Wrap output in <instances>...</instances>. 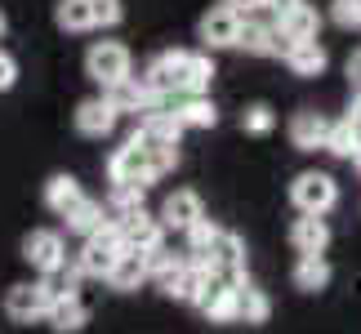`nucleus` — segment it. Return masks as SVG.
Returning <instances> with one entry per match:
<instances>
[{
    "label": "nucleus",
    "instance_id": "1",
    "mask_svg": "<svg viewBox=\"0 0 361 334\" xmlns=\"http://www.w3.org/2000/svg\"><path fill=\"white\" fill-rule=\"evenodd\" d=\"M85 72H90V80H99L103 94H107V89H116L121 80L134 76V54L125 49L121 40H94L90 54H85Z\"/></svg>",
    "mask_w": 361,
    "mask_h": 334
},
{
    "label": "nucleus",
    "instance_id": "2",
    "mask_svg": "<svg viewBox=\"0 0 361 334\" xmlns=\"http://www.w3.org/2000/svg\"><path fill=\"white\" fill-rule=\"evenodd\" d=\"M290 201H295L299 214L326 218L339 205V183L322 170H303V174H295V183H290Z\"/></svg>",
    "mask_w": 361,
    "mask_h": 334
},
{
    "label": "nucleus",
    "instance_id": "3",
    "mask_svg": "<svg viewBox=\"0 0 361 334\" xmlns=\"http://www.w3.org/2000/svg\"><path fill=\"white\" fill-rule=\"evenodd\" d=\"M107 178H112V187H143V192H147V183H157V178H152L147 147L138 143L134 134L125 138L112 156H107Z\"/></svg>",
    "mask_w": 361,
    "mask_h": 334
},
{
    "label": "nucleus",
    "instance_id": "4",
    "mask_svg": "<svg viewBox=\"0 0 361 334\" xmlns=\"http://www.w3.org/2000/svg\"><path fill=\"white\" fill-rule=\"evenodd\" d=\"M121 254H125V249H121V232L112 228V223H103L94 236H85V245H80V254H76V272L80 276H107Z\"/></svg>",
    "mask_w": 361,
    "mask_h": 334
},
{
    "label": "nucleus",
    "instance_id": "5",
    "mask_svg": "<svg viewBox=\"0 0 361 334\" xmlns=\"http://www.w3.org/2000/svg\"><path fill=\"white\" fill-rule=\"evenodd\" d=\"M272 32H276V54H286L290 45H308V40L322 36V13L312 5H295L286 18H276Z\"/></svg>",
    "mask_w": 361,
    "mask_h": 334
},
{
    "label": "nucleus",
    "instance_id": "6",
    "mask_svg": "<svg viewBox=\"0 0 361 334\" xmlns=\"http://www.w3.org/2000/svg\"><path fill=\"white\" fill-rule=\"evenodd\" d=\"M23 259L32 263L40 276H49L54 268H63V263H67V245H63V236H59V232L36 228V232H27V236H23Z\"/></svg>",
    "mask_w": 361,
    "mask_h": 334
},
{
    "label": "nucleus",
    "instance_id": "7",
    "mask_svg": "<svg viewBox=\"0 0 361 334\" xmlns=\"http://www.w3.org/2000/svg\"><path fill=\"white\" fill-rule=\"evenodd\" d=\"M45 312H49V299L40 295L36 281H18V285L5 290V316L9 321L32 326V321H45Z\"/></svg>",
    "mask_w": 361,
    "mask_h": 334
},
{
    "label": "nucleus",
    "instance_id": "8",
    "mask_svg": "<svg viewBox=\"0 0 361 334\" xmlns=\"http://www.w3.org/2000/svg\"><path fill=\"white\" fill-rule=\"evenodd\" d=\"M121 249L125 254H152L157 245H165V228L157 223V214H147V210H138L130 223H121Z\"/></svg>",
    "mask_w": 361,
    "mask_h": 334
},
{
    "label": "nucleus",
    "instance_id": "9",
    "mask_svg": "<svg viewBox=\"0 0 361 334\" xmlns=\"http://www.w3.org/2000/svg\"><path fill=\"white\" fill-rule=\"evenodd\" d=\"M103 99L112 103L116 116H121V111H143V116H147V111H165V99H161L157 89H147V85H143V76L121 80V85H116V89H107Z\"/></svg>",
    "mask_w": 361,
    "mask_h": 334
},
{
    "label": "nucleus",
    "instance_id": "10",
    "mask_svg": "<svg viewBox=\"0 0 361 334\" xmlns=\"http://www.w3.org/2000/svg\"><path fill=\"white\" fill-rule=\"evenodd\" d=\"M205 214V205H201V197L192 187H178V192H170L165 197V205H161V214H157V223L165 232H188L192 223H197Z\"/></svg>",
    "mask_w": 361,
    "mask_h": 334
},
{
    "label": "nucleus",
    "instance_id": "11",
    "mask_svg": "<svg viewBox=\"0 0 361 334\" xmlns=\"http://www.w3.org/2000/svg\"><path fill=\"white\" fill-rule=\"evenodd\" d=\"M290 245H295L299 259H322L326 245H330V223L312 218V214H299L290 223Z\"/></svg>",
    "mask_w": 361,
    "mask_h": 334
},
{
    "label": "nucleus",
    "instance_id": "12",
    "mask_svg": "<svg viewBox=\"0 0 361 334\" xmlns=\"http://www.w3.org/2000/svg\"><path fill=\"white\" fill-rule=\"evenodd\" d=\"M237 27H241V18H237V13H228L224 5H219V9H210V13H205V18L197 23V36H201L205 54H210V49H228L232 40H237Z\"/></svg>",
    "mask_w": 361,
    "mask_h": 334
},
{
    "label": "nucleus",
    "instance_id": "13",
    "mask_svg": "<svg viewBox=\"0 0 361 334\" xmlns=\"http://www.w3.org/2000/svg\"><path fill=\"white\" fill-rule=\"evenodd\" d=\"M326 130H330V120H326L317 107H303V111H295V116H290V143H295L299 151L326 147Z\"/></svg>",
    "mask_w": 361,
    "mask_h": 334
},
{
    "label": "nucleus",
    "instance_id": "14",
    "mask_svg": "<svg viewBox=\"0 0 361 334\" xmlns=\"http://www.w3.org/2000/svg\"><path fill=\"white\" fill-rule=\"evenodd\" d=\"M134 138H138L143 147H178L183 130H178V120L170 116V111H147V116H138Z\"/></svg>",
    "mask_w": 361,
    "mask_h": 334
},
{
    "label": "nucleus",
    "instance_id": "15",
    "mask_svg": "<svg viewBox=\"0 0 361 334\" xmlns=\"http://www.w3.org/2000/svg\"><path fill=\"white\" fill-rule=\"evenodd\" d=\"M197 308L210 316L214 326H232V321H237V285L214 281V276H210V285H205V295H201Z\"/></svg>",
    "mask_w": 361,
    "mask_h": 334
},
{
    "label": "nucleus",
    "instance_id": "16",
    "mask_svg": "<svg viewBox=\"0 0 361 334\" xmlns=\"http://www.w3.org/2000/svg\"><path fill=\"white\" fill-rule=\"evenodd\" d=\"M116 130V111L107 99H85V103H76V134H85V138H107Z\"/></svg>",
    "mask_w": 361,
    "mask_h": 334
},
{
    "label": "nucleus",
    "instance_id": "17",
    "mask_svg": "<svg viewBox=\"0 0 361 334\" xmlns=\"http://www.w3.org/2000/svg\"><path fill=\"white\" fill-rule=\"evenodd\" d=\"M214 80V58L210 54H183V72H178V94L183 99H205Z\"/></svg>",
    "mask_w": 361,
    "mask_h": 334
},
{
    "label": "nucleus",
    "instance_id": "18",
    "mask_svg": "<svg viewBox=\"0 0 361 334\" xmlns=\"http://www.w3.org/2000/svg\"><path fill=\"white\" fill-rule=\"evenodd\" d=\"M268 316H272L268 290H259L255 281H241L237 285V321H245V326H268Z\"/></svg>",
    "mask_w": 361,
    "mask_h": 334
},
{
    "label": "nucleus",
    "instance_id": "19",
    "mask_svg": "<svg viewBox=\"0 0 361 334\" xmlns=\"http://www.w3.org/2000/svg\"><path fill=\"white\" fill-rule=\"evenodd\" d=\"M205 285H210V272L192 268V263L183 259V272H178L174 281L161 290V295H165V299H174V303H192V308H197V303H201V295H205Z\"/></svg>",
    "mask_w": 361,
    "mask_h": 334
},
{
    "label": "nucleus",
    "instance_id": "20",
    "mask_svg": "<svg viewBox=\"0 0 361 334\" xmlns=\"http://www.w3.org/2000/svg\"><path fill=\"white\" fill-rule=\"evenodd\" d=\"M170 116L178 120V130H214V125H219V107L210 99H178L170 107Z\"/></svg>",
    "mask_w": 361,
    "mask_h": 334
},
{
    "label": "nucleus",
    "instance_id": "21",
    "mask_svg": "<svg viewBox=\"0 0 361 334\" xmlns=\"http://www.w3.org/2000/svg\"><path fill=\"white\" fill-rule=\"evenodd\" d=\"M45 321L54 334H80L90 321V308L80 299H59V303H49V312H45Z\"/></svg>",
    "mask_w": 361,
    "mask_h": 334
},
{
    "label": "nucleus",
    "instance_id": "22",
    "mask_svg": "<svg viewBox=\"0 0 361 334\" xmlns=\"http://www.w3.org/2000/svg\"><path fill=\"white\" fill-rule=\"evenodd\" d=\"M232 49H245V54H255V58H268V54H276V32H272L268 23H250V18H241Z\"/></svg>",
    "mask_w": 361,
    "mask_h": 334
},
{
    "label": "nucleus",
    "instance_id": "23",
    "mask_svg": "<svg viewBox=\"0 0 361 334\" xmlns=\"http://www.w3.org/2000/svg\"><path fill=\"white\" fill-rule=\"evenodd\" d=\"M326 63H330V54H326L322 40H308V45H290L286 49V67L295 76H322Z\"/></svg>",
    "mask_w": 361,
    "mask_h": 334
},
{
    "label": "nucleus",
    "instance_id": "24",
    "mask_svg": "<svg viewBox=\"0 0 361 334\" xmlns=\"http://www.w3.org/2000/svg\"><path fill=\"white\" fill-rule=\"evenodd\" d=\"M138 210H143V187H112L103 201V218L112 223V228H121V223H130Z\"/></svg>",
    "mask_w": 361,
    "mask_h": 334
},
{
    "label": "nucleus",
    "instance_id": "25",
    "mask_svg": "<svg viewBox=\"0 0 361 334\" xmlns=\"http://www.w3.org/2000/svg\"><path fill=\"white\" fill-rule=\"evenodd\" d=\"M330 263H326V254L322 259H299L295 263V272H290V281H295V290H303V295H322V290L330 285Z\"/></svg>",
    "mask_w": 361,
    "mask_h": 334
},
{
    "label": "nucleus",
    "instance_id": "26",
    "mask_svg": "<svg viewBox=\"0 0 361 334\" xmlns=\"http://www.w3.org/2000/svg\"><path fill=\"white\" fill-rule=\"evenodd\" d=\"M63 218H67V232H76V236H94L107 223L103 218V201H94V197H80Z\"/></svg>",
    "mask_w": 361,
    "mask_h": 334
},
{
    "label": "nucleus",
    "instance_id": "27",
    "mask_svg": "<svg viewBox=\"0 0 361 334\" xmlns=\"http://www.w3.org/2000/svg\"><path fill=\"white\" fill-rule=\"evenodd\" d=\"M107 281H112V290H121V295H130V290H138L147 281V263L143 254H121L112 263V272H107Z\"/></svg>",
    "mask_w": 361,
    "mask_h": 334
},
{
    "label": "nucleus",
    "instance_id": "28",
    "mask_svg": "<svg viewBox=\"0 0 361 334\" xmlns=\"http://www.w3.org/2000/svg\"><path fill=\"white\" fill-rule=\"evenodd\" d=\"M36 285H40V295H45L49 303H59V299H80V272H76V263H72V268H67V263H63V268H54L45 281H36Z\"/></svg>",
    "mask_w": 361,
    "mask_h": 334
},
{
    "label": "nucleus",
    "instance_id": "29",
    "mask_svg": "<svg viewBox=\"0 0 361 334\" xmlns=\"http://www.w3.org/2000/svg\"><path fill=\"white\" fill-rule=\"evenodd\" d=\"M326 151L339 156V161H357L361 156V130H353L348 120H335L326 130Z\"/></svg>",
    "mask_w": 361,
    "mask_h": 334
},
{
    "label": "nucleus",
    "instance_id": "30",
    "mask_svg": "<svg viewBox=\"0 0 361 334\" xmlns=\"http://www.w3.org/2000/svg\"><path fill=\"white\" fill-rule=\"evenodd\" d=\"M80 197H85V192H80V183H76L72 174H54L49 183H45V205H49L54 214H67Z\"/></svg>",
    "mask_w": 361,
    "mask_h": 334
},
{
    "label": "nucleus",
    "instance_id": "31",
    "mask_svg": "<svg viewBox=\"0 0 361 334\" xmlns=\"http://www.w3.org/2000/svg\"><path fill=\"white\" fill-rule=\"evenodd\" d=\"M54 23H59L63 32H90L94 27L90 0H59V5H54Z\"/></svg>",
    "mask_w": 361,
    "mask_h": 334
},
{
    "label": "nucleus",
    "instance_id": "32",
    "mask_svg": "<svg viewBox=\"0 0 361 334\" xmlns=\"http://www.w3.org/2000/svg\"><path fill=\"white\" fill-rule=\"evenodd\" d=\"M219 232H224V228H219L214 218H205V214H201V218L183 232V236H188V254H192V259L210 254V245H214V236H219Z\"/></svg>",
    "mask_w": 361,
    "mask_h": 334
},
{
    "label": "nucleus",
    "instance_id": "33",
    "mask_svg": "<svg viewBox=\"0 0 361 334\" xmlns=\"http://www.w3.org/2000/svg\"><path fill=\"white\" fill-rule=\"evenodd\" d=\"M241 130H245V134H255V138L272 134V130H276V111H272L268 103H250V107L241 111Z\"/></svg>",
    "mask_w": 361,
    "mask_h": 334
},
{
    "label": "nucleus",
    "instance_id": "34",
    "mask_svg": "<svg viewBox=\"0 0 361 334\" xmlns=\"http://www.w3.org/2000/svg\"><path fill=\"white\" fill-rule=\"evenodd\" d=\"M90 13H94V27H116L125 18V5L121 0H90Z\"/></svg>",
    "mask_w": 361,
    "mask_h": 334
},
{
    "label": "nucleus",
    "instance_id": "35",
    "mask_svg": "<svg viewBox=\"0 0 361 334\" xmlns=\"http://www.w3.org/2000/svg\"><path fill=\"white\" fill-rule=\"evenodd\" d=\"M330 18H335L339 27H361V0H330Z\"/></svg>",
    "mask_w": 361,
    "mask_h": 334
},
{
    "label": "nucleus",
    "instance_id": "36",
    "mask_svg": "<svg viewBox=\"0 0 361 334\" xmlns=\"http://www.w3.org/2000/svg\"><path fill=\"white\" fill-rule=\"evenodd\" d=\"M18 85V58H13L9 49H0V94Z\"/></svg>",
    "mask_w": 361,
    "mask_h": 334
},
{
    "label": "nucleus",
    "instance_id": "37",
    "mask_svg": "<svg viewBox=\"0 0 361 334\" xmlns=\"http://www.w3.org/2000/svg\"><path fill=\"white\" fill-rule=\"evenodd\" d=\"M224 9L241 18V13H250V9H263V0H224Z\"/></svg>",
    "mask_w": 361,
    "mask_h": 334
},
{
    "label": "nucleus",
    "instance_id": "38",
    "mask_svg": "<svg viewBox=\"0 0 361 334\" xmlns=\"http://www.w3.org/2000/svg\"><path fill=\"white\" fill-rule=\"evenodd\" d=\"M348 85L361 94V49H357V54H348Z\"/></svg>",
    "mask_w": 361,
    "mask_h": 334
},
{
    "label": "nucleus",
    "instance_id": "39",
    "mask_svg": "<svg viewBox=\"0 0 361 334\" xmlns=\"http://www.w3.org/2000/svg\"><path fill=\"white\" fill-rule=\"evenodd\" d=\"M295 5H303V0H263V9H272L276 18H286V13L295 9Z\"/></svg>",
    "mask_w": 361,
    "mask_h": 334
},
{
    "label": "nucleus",
    "instance_id": "40",
    "mask_svg": "<svg viewBox=\"0 0 361 334\" xmlns=\"http://www.w3.org/2000/svg\"><path fill=\"white\" fill-rule=\"evenodd\" d=\"M353 125V130H361V94H353V107H348V116H343Z\"/></svg>",
    "mask_w": 361,
    "mask_h": 334
},
{
    "label": "nucleus",
    "instance_id": "41",
    "mask_svg": "<svg viewBox=\"0 0 361 334\" xmlns=\"http://www.w3.org/2000/svg\"><path fill=\"white\" fill-rule=\"evenodd\" d=\"M5 27H9V18H5V9H0V36H5Z\"/></svg>",
    "mask_w": 361,
    "mask_h": 334
},
{
    "label": "nucleus",
    "instance_id": "42",
    "mask_svg": "<svg viewBox=\"0 0 361 334\" xmlns=\"http://www.w3.org/2000/svg\"><path fill=\"white\" fill-rule=\"evenodd\" d=\"M357 165H361V156H357Z\"/></svg>",
    "mask_w": 361,
    "mask_h": 334
}]
</instances>
